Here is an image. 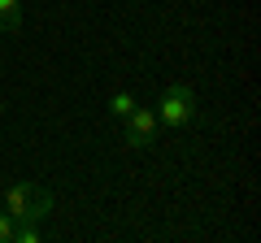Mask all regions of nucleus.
<instances>
[{"label": "nucleus", "instance_id": "obj_1", "mask_svg": "<svg viewBox=\"0 0 261 243\" xmlns=\"http://www.w3.org/2000/svg\"><path fill=\"white\" fill-rule=\"evenodd\" d=\"M200 117V100H196V87L192 83H170L166 92L157 96V126L166 131H183Z\"/></svg>", "mask_w": 261, "mask_h": 243}, {"label": "nucleus", "instance_id": "obj_2", "mask_svg": "<svg viewBox=\"0 0 261 243\" xmlns=\"http://www.w3.org/2000/svg\"><path fill=\"white\" fill-rule=\"evenodd\" d=\"M0 204H5V213L13 222H44L53 213V191L39 187V183H13Z\"/></svg>", "mask_w": 261, "mask_h": 243}, {"label": "nucleus", "instance_id": "obj_3", "mask_svg": "<svg viewBox=\"0 0 261 243\" xmlns=\"http://www.w3.org/2000/svg\"><path fill=\"white\" fill-rule=\"evenodd\" d=\"M157 131H161V126H157V113H152V109H140V104H135V109L122 117V143L135 148V152L152 148V143H157Z\"/></svg>", "mask_w": 261, "mask_h": 243}, {"label": "nucleus", "instance_id": "obj_4", "mask_svg": "<svg viewBox=\"0 0 261 243\" xmlns=\"http://www.w3.org/2000/svg\"><path fill=\"white\" fill-rule=\"evenodd\" d=\"M0 31H9V35L22 31V0H0Z\"/></svg>", "mask_w": 261, "mask_h": 243}, {"label": "nucleus", "instance_id": "obj_5", "mask_svg": "<svg viewBox=\"0 0 261 243\" xmlns=\"http://www.w3.org/2000/svg\"><path fill=\"white\" fill-rule=\"evenodd\" d=\"M135 104H140V100H135V96L126 92V87H118V92L109 96V113H113V117H126V113L135 109Z\"/></svg>", "mask_w": 261, "mask_h": 243}, {"label": "nucleus", "instance_id": "obj_6", "mask_svg": "<svg viewBox=\"0 0 261 243\" xmlns=\"http://www.w3.org/2000/svg\"><path fill=\"white\" fill-rule=\"evenodd\" d=\"M39 222H13V243H39Z\"/></svg>", "mask_w": 261, "mask_h": 243}, {"label": "nucleus", "instance_id": "obj_7", "mask_svg": "<svg viewBox=\"0 0 261 243\" xmlns=\"http://www.w3.org/2000/svg\"><path fill=\"white\" fill-rule=\"evenodd\" d=\"M0 243H13V217L0 208Z\"/></svg>", "mask_w": 261, "mask_h": 243}, {"label": "nucleus", "instance_id": "obj_8", "mask_svg": "<svg viewBox=\"0 0 261 243\" xmlns=\"http://www.w3.org/2000/svg\"><path fill=\"white\" fill-rule=\"evenodd\" d=\"M0 117H5V104H0Z\"/></svg>", "mask_w": 261, "mask_h": 243}]
</instances>
